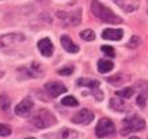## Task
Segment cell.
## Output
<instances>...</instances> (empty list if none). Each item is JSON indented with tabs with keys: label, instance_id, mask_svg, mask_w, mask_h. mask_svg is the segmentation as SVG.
Masks as SVG:
<instances>
[{
	"label": "cell",
	"instance_id": "484cf974",
	"mask_svg": "<svg viewBox=\"0 0 148 139\" xmlns=\"http://www.w3.org/2000/svg\"><path fill=\"white\" fill-rule=\"evenodd\" d=\"M11 134V128L7 124H1L0 123V136H8Z\"/></svg>",
	"mask_w": 148,
	"mask_h": 139
},
{
	"label": "cell",
	"instance_id": "5bb4252c",
	"mask_svg": "<svg viewBox=\"0 0 148 139\" xmlns=\"http://www.w3.org/2000/svg\"><path fill=\"white\" fill-rule=\"evenodd\" d=\"M60 41H61L63 48L67 50V52H69V53H77V52H79V46H77L76 44H73V41L68 36H61Z\"/></svg>",
	"mask_w": 148,
	"mask_h": 139
},
{
	"label": "cell",
	"instance_id": "83f0119b",
	"mask_svg": "<svg viewBox=\"0 0 148 139\" xmlns=\"http://www.w3.org/2000/svg\"><path fill=\"white\" fill-rule=\"evenodd\" d=\"M25 139H37V138H34V136H29V138H25Z\"/></svg>",
	"mask_w": 148,
	"mask_h": 139
},
{
	"label": "cell",
	"instance_id": "4316f807",
	"mask_svg": "<svg viewBox=\"0 0 148 139\" xmlns=\"http://www.w3.org/2000/svg\"><path fill=\"white\" fill-rule=\"evenodd\" d=\"M129 139H140V138H137V136H130Z\"/></svg>",
	"mask_w": 148,
	"mask_h": 139
},
{
	"label": "cell",
	"instance_id": "9c48e42d",
	"mask_svg": "<svg viewBox=\"0 0 148 139\" xmlns=\"http://www.w3.org/2000/svg\"><path fill=\"white\" fill-rule=\"evenodd\" d=\"M33 108H34V104H33L32 100L25 98V100H22L18 105H16V108H15V113H16L18 116L27 117L30 113H32Z\"/></svg>",
	"mask_w": 148,
	"mask_h": 139
},
{
	"label": "cell",
	"instance_id": "d6986e66",
	"mask_svg": "<svg viewBox=\"0 0 148 139\" xmlns=\"http://www.w3.org/2000/svg\"><path fill=\"white\" fill-rule=\"evenodd\" d=\"M79 36H80L82 40H84V41H94L95 40V33L91 30V29H86V30H83V32L79 33Z\"/></svg>",
	"mask_w": 148,
	"mask_h": 139
},
{
	"label": "cell",
	"instance_id": "ac0fdd59",
	"mask_svg": "<svg viewBox=\"0 0 148 139\" xmlns=\"http://www.w3.org/2000/svg\"><path fill=\"white\" fill-rule=\"evenodd\" d=\"M116 94L118 95V97H121V98L128 100L135 94V89H133V87H125V89H122V90H118Z\"/></svg>",
	"mask_w": 148,
	"mask_h": 139
},
{
	"label": "cell",
	"instance_id": "3957f363",
	"mask_svg": "<svg viewBox=\"0 0 148 139\" xmlns=\"http://www.w3.org/2000/svg\"><path fill=\"white\" fill-rule=\"evenodd\" d=\"M145 128V121L137 115L133 116H128L124 120V127L121 130V135H128L130 132H137V131H143Z\"/></svg>",
	"mask_w": 148,
	"mask_h": 139
},
{
	"label": "cell",
	"instance_id": "8992f818",
	"mask_svg": "<svg viewBox=\"0 0 148 139\" xmlns=\"http://www.w3.org/2000/svg\"><path fill=\"white\" fill-rule=\"evenodd\" d=\"M57 18L64 22V25L67 26H76L82 21V10H75L72 12H65V11H58Z\"/></svg>",
	"mask_w": 148,
	"mask_h": 139
},
{
	"label": "cell",
	"instance_id": "7a4b0ae2",
	"mask_svg": "<svg viewBox=\"0 0 148 139\" xmlns=\"http://www.w3.org/2000/svg\"><path fill=\"white\" fill-rule=\"evenodd\" d=\"M33 126L38 128V130H44V128H49V127L54 126L57 123V119L49 109H40L38 112L33 116L32 119Z\"/></svg>",
	"mask_w": 148,
	"mask_h": 139
},
{
	"label": "cell",
	"instance_id": "2e32d148",
	"mask_svg": "<svg viewBox=\"0 0 148 139\" xmlns=\"http://www.w3.org/2000/svg\"><path fill=\"white\" fill-rule=\"evenodd\" d=\"M60 139H80V134L71 128H64L60 131Z\"/></svg>",
	"mask_w": 148,
	"mask_h": 139
},
{
	"label": "cell",
	"instance_id": "d4e9b609",
	"mask_svg": "<svg viewBox=\"0 0 148 139\" xmlns=\"http://www.w3.org/2000/svg\"><path fill=\"white\" fill-rule=\"evenodd\" d=\"M73 72V67L72 66H68V67H64V68H60L57 71L58 75H63V76H68V75H72Z\"/></svg>",
	"mask_w": 148,
	"mask_h": 139
},
{
	"label": "cell",
	"instance_id": "e0dca14e",
	"mask_svg": "<svg viewBox=\"0 0 148 139\" xmlns=\"http://www.w3.org/2000/svg\"><path fill=\"white\" fill-rule=\"evenodd\" d=\"M97 67H98V71L101 72V74H105V72L112 71L113 67H114V64H113V62H110V60H103V59H101V60H98Z\"/></svg>",
	"mask_w": 148,
	"mask_h": 139
},
{
	"label": "cell",
	"instance_id": "ba28073f",
	"mask_svg": "<svg viewBox=\"0 0 148 139\" xmlns=\"http://www.w3.org/2000/svg\"><path fill=\"white\" fill-rule=\"evenodd\" d=\"M37 48L40 50V53L44 56V57H50L53 55V50H54V46H53V42L50 41V38L45 37V38H41L37 44Z\"/></svg>",
	"mask_w": 148,
	"mask_h": 139
},
{
	"label": "cell",
	"instance_id": "4fadbf2b",
	"mask_svg": "<svg viewBox=\"0 0 148 139\" xmlns=\"http://www.w3.org/2000/svg\"><path fill=\"white\" fill-rule=\"evenodd\" d=\"M124 36L122 29H105L102 32V38L109 41H120Z\"/></svg>",
	"mask_w": 148,
	"mask_h": 139
},
{
	"label": "cell",
	"instance_id": "277c9868",
	"mask_svg": "<svg viewBox=\"0 0 148 139\" xmlns=\"http://www.w3.org/2000/svg\"><path fill=\"white\" fill-rule=\"evenodd\" d=\"M116 132V127H114V123H113L109 117H102L101 120L98 121V124L95 127V135L98 138H105L108 135H113Z\"/></svg>",
	"mask_w": 148,
	"mask_h": 139
},
{
	"label": "cell",
	"instance_id": "6da1fadb",
	"mask_svg": "<svg viewBox=\"0 0 148 139\" xmlns=\"http://www.w3.org/2000/svg\"><path fill=\"white\" fill-rule=\"evenodd\" d=\"M91 11L97 18H99L102 22L106 23H113V25H118V23L122 22V19L114 14L112 10L109 8L108 6L102 4L99 0H92L91 1Z\"/></svg>",
	"mask_w": 148,
	"mask_h": 139
},
{
	"label": "cell",
	"instance_id": "44dd1931",
	"mask_svg": "<svg viewBox=\"0 0 148 139\" xmlns=\"http://www.w3.org/2000/svg\"><path fill=\"white\" fill-rule=\"evenodd\" d=\"M61 105L73 108V106H77L79 102H77V100L75 98V97H72V95H67V97H64V98L61 100Z\"/></svg>",
	"mask_w": 148,
	"mask_h": 139
},
{
	"label": "cell",
	"instance_id": "cb8c5ba5",
	"mask_svg": "<svg viewBox=\"0 0 148 139\" xmlns=\"http://www.w3.org/2000/svg\"><path fill=\"white\" fill-rule=\"evenodd\" d=\"M101 50H102L105 55H108L109 57H114V56H116V50H114V48L109 46V45H103L102 48H101Z\"/></svg>",
	"mask_w": 148,
	"mask_h": 139
},
{
	"label": "cell",
	"instance_id": "5b68a950",
	"mask_svg": "<svg viewBox=\"0 0 148 139\" xmlns=\"http://www.w3.org/2000/svg\"><path fill=\"white\" fill-rule=\"evenodd\" d=\"M26 41V37L22 33H10L0 37V49H7Z\"/></svg>",
	"mask_w": 148,
	"mask_h": 139
},
{
	"label": "cell",
	"instance_id": "ffe728a7",
	"mask_svg": "<svg viewBox=\"0 0 148 139\" xmlns=\"http://www.w3.org/2000/svg\"><path fill=\"white\" fill-rule=\"evenodd\" d=\"M147 100H148V90H143V91L137 95L136 104H137L140 108H144L145 106V104H147Z\"/></svg>",
	"mask_w": 148,
	"mask_h": 139
},
{
	"label": "cell",
	"instance_id": "52a82bcc",
	"mask_svg": "<svg viewBox=\"0 0 148 139\" xmlns=\"http://www.w3.org/2000/svg\"><path fill=\"white\" fill-rule=\"evenodd\" d=\"M94 120V113L90 109H80L72 116L71 121L73 124H80V126H87Z\"/></svg>",
	"mask_w": 148,
	"mask_h": 139
},
{
	"label": "cell",
	"instance_id": "603a6c76",
	"mask_svg": "<svg viewBox=\"0 0 148 139\" xmlns=\"http://www.w3.org/2000/svg\"><path fill=\"white\" fill-rule=\"evenodd\" d=\"M140 44H141V40H140V37H139V36H133L132 38H130L129 42L126 44V46H128V48H137Z\"/></svg>",
	"mask_w": 148,
	"mask_h": 139
},
{
	"label": "cell",
	"instance_id": "8fae6325",
	"mask_svg": "<svg viewBox=\"0 0 148 139\" xmlns=\"http://www.w3.org/2000/svg\"><path fill=\"white\" fill-rule=\"evenodd\" d=\"M129 81H130V75H128V74H125V72H117V74H114V75L106 78V82L110 83L112 86H116V87L125 85L126 82H129Z\"/></svg>",
	"mask_w": 148,
	"mask_h": 139
},
{
	"label": "cell",
	"instance_id": "7c38bea8",
	"mask_svg": "<svg viewBox=\"0 0 148 139\" xmlns=\"http://www.w3.org/2000/svg\"><path fill=\"white\" fill-rule=\"evenodd\" d=\"M110 108H112L113 111H116V112H120V113H125V112H129L130 108L129 105L121 98V97H113L110 100Z\"/></svg>",
	"mask_w": 148,
	"mask_h": 139
},
{
	"label": "cell",
	"instance_id": "9a60e30c",
	"mask_svg": "<svg viewBox=\"0 0 148 139\" xmlns=\"http://www.w3.org/2000/svg\"><path fill=\"white\" fill-rule=\"evenodd\" d=\"M79 86H86V87H90V89H98L101 82L97 79H87V78H79L76 82Z\"/></svg>",
	"mask_w": 148,
	"mask_h": 139
},
{
	"label": "cell",
	"instance_id": "7402d4cb",
	"mask_svg": "<svg viewBox=\"0 0 148 139\" xmlns=\"http://www.w3.org/2000/svg\"><path fill=\"white\" fill-rule=\"evenodd\" d=\"M11 106V100L7 94H1L0 95V109L1 111H8Z\"/></svg>",
	"mask_w": 148,
	"mask_h": 139
},
{
	"label": "cell",
	"instance_id": "30bf717a",
	"mask_svg": "<svg viewBox=\"0 0 148 139\" xmlns=\"http://www.w3.org/2000/svg\"><path fill=\"white\" fill-rule=\"evenodd\" d=\"M45 90L50 97L56 98V97H58L60 94H64V93L67 91V87H65L63 83H60V82H48L45 85Z\"/></svg>",
	"mask_w": 148,
	"mask_h": 139
}]
</instances>
